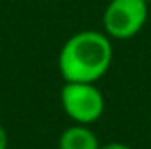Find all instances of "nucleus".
<instances>
[{
    "label": "nucleus",
    "mask_w": 151,
    "mask_h": 149,
    "mask_svg": "<svg viewBox=\"0 0 151 149\" xmlns=\"http://www.w3.org/2000/svg\"><path fill=\"white\" fill-rule=\"evenodd\" d=\"M113 44L106 32L81 30L69 37L58 54V70L63 81L99 82L113 63Z\"/></svg>",
    "instance_id": "nucleus-1"
},
{
    "label": "nucleus",
    "mask_w": 151,
    "mask_h": 149,
    "mask_svg": "<svg viewBox=\"0 0 151 149\" xmlns=\"http://www.w3.org/2000/svg\"><path fill=\"white\" fill-rule=\"evenodd\" d=\"M60 102L63 112L77 125H91L106 111V100L97 82L65 81L60 91Z\"/></svg>",
    "instance_id": "nucleus-2"
},
{
    "label": "nucleus",
    "mask_w": 151,
    "mask_h": 149,
    "mask_svg": "<svg viewBox=\"0 0 151 149\" xmlns=\"http://www.w3.org/2000/svg\"><path fill=\"white\" fill-rule=\"evenodd\" d=\"M148 5L146 0H111L102 14L104 32L116 40L135 37L148 21Z\"/></svg>",
    "instance_id": "nucleus-3"
},
{
    "label": "nucleus",
    "mask_w": 151,
    "mask_h": 149,
    "mask_svg": "<svg viewBox=\"0 0 151 149\" xmlns=\"http://www.w3.org/2000/svg\"><path fill=\"white\" fill-rule=\"evenodd\" d=\"M58 149H100V142L90 125L74 123L62 132L58 139Z\"/></svg>",
    "instance_id": "nucleus-4"
},
{
    "label": "nucleus",
    "mask_w": 151,
    "mask_h": 149,
    "mask_svg": "<svg viewBox=\"0 0 151 149\" xmlns=\"http://www.w3.org/2000/svg\"><path fill=\"white\" fill-rule=\"evenodd\" d=\"M100 149H134V148H130V146L125 144V142H109V144L100 146Z\"/></svg>",
    "instance_id": "nucleus-5"
},
{
    "label": "nucleus",
    "mask_w": 151,
    "mask_h": 149,
    "mask_svg": "<svg viewBox=\"0 0 151 149\" xmlns=\"http://www.w3.org/2000/svg\"><path fill=\"white\" fill-rule=\"evenodd\" d=\"M7 148H9V137H7L5 128L0 125V149H7Z\"/></svg>",
    "instance_id": "nucleus-6"
},
{
    "label": "nucleus",
    "mask_w": 151,
    "mask_h": 149,
    "mask_svg": "<svg viewBox=\"0 0 151 149\" xmlns=\"http://www.w3.org/2000/svg\"><path fill=\"white\" fill-rule=\"evenodd\" d=\"M146 2H148V4H150V2H151V0H146Z\"/></svg>",
    "instance_id": "nucleus-7"
},
{
    "label": "nucleus",
    "mask_w": 151,
    "mask_h": 149,
    "mask_svg": "<svg viewBox=\"0 0 151 149\" xmlns=\"http://www.w3.org/2000/svg\"><path fill=\"white\" fill-rule=\"evenodd\" d=\"M0 2H2V0H0Z\"/></svg>",
    "instance_id": "nucleus-8"
}]
</instances>
